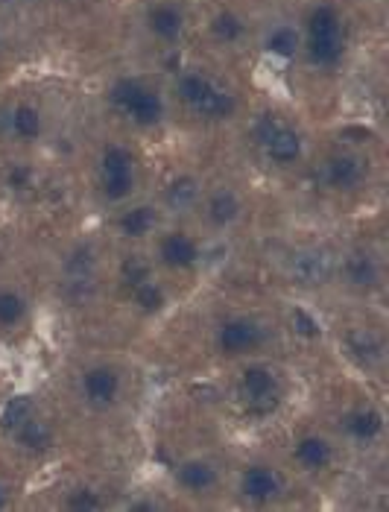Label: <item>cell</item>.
<instances>
[{"mask_svg":"<svg viewBox=\"0 0 389 512\" xmlns=\"http://www.w3.org/2000/svg\"><path fill=\"white\" fill-rule=\"evenodd\" d=\"M366 173H369L366 161L354 153H334L322 164V182L328 191H337V194L357 191L366 182Z\"/></svg>","mask_w":389,"mask_h":512,"instance_id":"obj_10","label":"cell"},{"mask_svg":"<svg viewBox=\"0 0 389 512\" xmlns=\"http://www.w3.org/2000/svg\"><path fill=\"white\" fill-rule=\"evenodd\" d=\"M144 27L153 39L164 41V44H176V41H182L185 30H188V15L173 0H156L144 12Z\"/></svg>","mask_w":389,"mask_h":512,"instance_id":"obj_9","label":"cell"},{"mask_svg":"<svg viewBox=\"0 0 389 512\" xmlns=\"http://www.w3.org/2000/svg\"><path fill=\"white\" fill-rule=\"evenodd\" d=\"M30 179H33V173H30V170H21V167L9 173V185H12V188H18V191L30 188Z\"/></svg>","mask_w":389,"mask_h":512,"instance_id":"obj_30","label":"cell"},{"mask_svg":"<svg viewBox=\"0 0 389 512\" xmlns=\"http://www.w3.org/2000/svg\"><path fill=\"white\" fill-rule=\"evenodd\" d=\"M0 507H6V492H3V486H0Z\"/></svg>","mask_w":389,"mask_h":512,"instance_id":"obj_31","label":"cell"},{"mask_svg":"<svg viewBox=\"0 0 389 512\" xmlns=\"http://www.w3.org/2000/svg\"><path fill=\"white\" fill-rule=\"evenodd\" d=\"M36 413V407H33V401L27 398V395H15V398H9L6 404H3V410H0V431L3 434H15L30 416Z\"/></svg>","mask_w":389,"mask_h":512,"instance_id":"obj_24","label":"cell"},{"mask_svg":"<svg viewBox=\"0 0 389 512\" xmlns=\"http://www.w3.org/2000/svg\"><path fill=\"white\" fill-rule=\"evenodd\" d=\"M158 258L170 270H191L202 258V246L194 235L188 232H170L158 243Z\"/></svg>","mask_w":389,"mask_h":512,"instance_id":"obj_12","label":"cell"},{"mask_svg":"<svg viewBox=\"0 0 389 512\" xmlns=\"http://www.w3.org/2000/svg\"><path fill=\"white\" fill-rule=\"evenodd\" d=\"M27 314H30L27 299L12 287H0V328H18Z\"/></svg>","mask_w":389,"mask_h":512,"instance_id":"obj_23","label":"cell"},{"mask_svg":"<svg viewBox=\"0 0 389 512\" xmlns=\"http://www.w3.org/2000/svg\"><path fill=\"white\" fill-rule=\"evenodd\" d=\"M340 428L357 445H372L384 436V413L378 407H354L340 416Z\"/></svg>","mask_w":389,"mask_h":512,"instance_id":"obj_13","label":"cell"},{"mask_svg":"<svg viewBox=\"0 0 389 512\" xmlns=\"http://www.w3.org/2000/svg\"><path fill=\"white\" fill-rule=\"evenodd\" d=\"M112 112L129 120L138 129H153L161 126L167 118V100L158 91L156 85L144 82L138 77H120L112 82L109 94H106Z\"/></svg>","mask_w":389,"mask_h":512,"instance_id":"obj_3","label":"cell"},{"mask_svg":"<svg viewBox=\"0 0 389 512\" xmlns=\"http://www.w3.org/2000/svg\"><path fill=\"white\" fill-rule=\"evenodd\" d=\"M176 97L179 103L196 115L199 120L208 123H223L237 115V94L229 85L217 82L205 71H182L176 77Z\"/></svg>","mask_w":389,"mask_h":512,"instance_id":"obj_2","label":"cell"},{"mask_svg":"<svg viewBox=\"0 0 389 512\" xmlns=\"http://www.w3.org/2000/svg\"><path fill=\"white\" fill-rule=\"evenodd\" d=\"M158 226V211L153 205H132L126 211H120L117 217V232L126 240H141V237L153 235Z\"/></svg>","mask_w":389,"mask_h":512,"instance_id":"obj_17","label":"cell"},{"mask_svg":"<svg viewBox=\"0 0 389 512\" xmlns=\"http://www.w3.org/2000/svg\"><path fill=\"white\" fill-rule=\"evenodd\" d=\"M12 439H18V445L21 448H27V451H33V454H41V451H47L50 445H53V431H50V425L39 419L36 413L12 434Z\"/></svg>","mask_w":389,"mask_h":512,"instance_id":"obj_21","label":"cell"},{"mask_svg":"<svg viewBox=\"0 0 389 512\" xmlns=\"http://www.w3.org/2000/svg\"><path fill=\"white\" fill-rule=\"evenodd\" d=\"M199 197V188H196V182L191 176H179L170 188H167V202L173 205V208H191Z\"/></svg>","mask_w":389,"mask_h":512,"instance_id":"obj_27","label":"cell"},{"mask_svg":"<svg viewBox=\"0 0 389 512\" xmlns=\"http://www.w3.org/2000/svg\"><path fill=\"white\" fill-rule=\"evenodd\" d=\"M176 483L188 492V495H211L220 483V472L214 463L208 460H185L179 469H176Z\"/></svg>","mask_w":389,"mask_h":512,"instance_id":"obj_16","label":"cell"},{"mask_svg":"<svg viewBox=\"0 0 389 512\" xmlns=\"http://www.w3.org/2000/svg\"><path fill=\"white\" fill-rule=\"evenodd\" d=\"M267 340V328L252 319V316H229L226 322H220L217 328V352L226 357H240L249 352H258Z\"/></svg>","mask_w":389,"mask_h":512,"instance_id":"obj_6","label":"cell"},{"mask_svg":"<svg viewBox=\"0 0 389 512\" xmlns=\"http://www.w3.org/2000/svg\"><path fill=\"white\" fill-rule=\"evenodd\" d=\"M252 138L273 167H293L305 158V135L278 115H261L252 123Z\"/></svg>","mask_w":389,"mask_h":512,"instance_id":"obj_4","label":"cell"},{"mask_svg":"<svg viewBox=\"0 0 389 512\" xmlns=\"http://www.w3.org/2000/svg\"><path fill=\"white\" fill-rule=\"evenodd\" d=\"M100 191L109 202H126L135 194V182H138V164L129 147L123 144H106L100 153Z\"/></svg>","mask_w":389,"mask_h":512,"instance_id":"obj_5","label":"cell"},{"mask_svg":"<svg viewBox=\"0 0 389 512\" xmlns=\"http://www.w3.org/2000/svg\"><path fill=\"white\" fill-rule=\"evenodd\" d=\"M281 492H284V480L270 466H249L240 474V495L252 504H270Z\"/></svg>","mask_w":389,"mask_h":512,"instance_id":"obj_11","label":"cell"},{"mask_svg":"<svg viewBox=\"0 0 389 512\" xmlns=\"http://www.w3.org/2000/svg\"><path fill=\"white\" fill-rule=\"evenodd\" d=\"M293 331L299 334V337H305V340H316L319 334H322V325H319V319L311 314V311H305V308H293Z\"/></svg>","mask_w":389,"mask_h":512,"instance_id":"obj_28","label":"cell"},{"mask_svg":"<svg viewBox=\"0 0 389 512\" xmlns=\"http://www.w3.org/2000/svg\"><path fill=\"white\" fill-rule=\"evenodd\" d=\"M264 50L273 56V59H293L299 50H302V30L296 24H273L264 36Z\"/></svg>","mask_w":389,"mask_h":512,"instance_id":"obj_19","label":"cell"},{"mask_svg":"<svg viewBox=\"0 0 389 512\" xmlns=\"http://www.w3.org/2000/svg\"><path fill=\"white\" fill-rule=\"evenodd\" d=\"M240 398L249 407V413H270L278 398H281V381L273 366L267 363H252L240 375Z\"/></svg>","mask_w":389,"mask_h":512,"instance_id":"obj_7","label":"cell"},{"mask_svg":"<svg viewBox=\"0 0 389 512\" xmlns=\"http://www.w3.org/2000/svg\"><path fill=\"white\" fill-rule=\"evenodd\" d=\"M147 278H153V267H150L147 261H141L138 255L123 258V264H120V281H123L129 290H135V287L144 284Z\"/></svg>","mask_w":389,"mask_h":512,"instance_id":"obj_26","label":"cell"},{"mask_svg":"<svg viewBox=\"0 0 389 512\" xmlns=\"http://www.w3.org/2000/svg\"><path fill=\"white\" fill-rule=\"evenodd\" d=\"M211 36L220 44H226V47H234V44L246 39V21L234 9H220L211 18Z\"/></svg>","mask_w":389,"mask_h":512,"instance_id":"obj_22","label":"cell"},{"mask_svg":"<svg viewBox=\"0 0 389 512\" xmlns=\"http://www.w3.org/2000/svg\"><path fill=\"white\" fill-rule=\"evenodd\" d=\"M129 293H132L135 308L144 311V314H158V311L167 305V293H164V287L158 284L156 278H147L144 284H138V287L129 290Z\"/></svg>","mask_w":389,"mask_h":512,"instance_id":"obj_25","label":"cell"},{"mask_svg":"<svg viewBox=\"0 0 389 512\" xmlns=\"http://www.w3.org/2000/svg\"><path fill=\"white\" fill-rule=\"evenodd\" d=\"M302 50L311 59L313 68L334 71L346 59V24L337 6L316 3L308 12L305 33H302Z\"/></svg>","mask_w":389,"mask_h":512,"instance_id":"obj_1","label":"cell"},{"mask_svg":"<svg viewBox=\"0 0 389 512\" xmlns=\"http://www.w3.org/2000/svg\"><path fill=\"white\" fill-rule=\"evenodd\" d=\"M79 390H82V398H85L91 407H97V410H109V407H115L117 401H120V393H123V378H120V372H117L115 366L100 363V366H91V369H85V372H82V378H79Z\"/></svg>","mask_w":389,"mask_h":512,"instance_id":"obj_8","label":"cell"},{"mask_svg":"<svg viewBox=\"0 0 389 512\" xmlns=\"http://www.w3.org/2000/svg\"><path fill=\"white\" fill-rule=\"evenodd\" d=\"M343 276L349 281L351 287H360V290H372L378 281H381V267H378V258L369 255V252H354L346 258L343 264Z\"/></svg>","mask_w":389,"mask_h":512,"instance_id":"obj_20","label":"cell"},{"mask_svg":"<svg viewBox=\"0 0 389 512\" xmlns=\"http://www.w3.org/2000/svg\"><path fill=\"white\" fill-rule=\"evenodd\" d=\"M6 129L15 141L21 144H36L44 138V112H41L36 103H15L9 109V118H6Z\"/></svg>","mask_w":389,"mask_h":512,"instance_id":"obj_15","label":"cell"},{"mask_svg":"<svg viewBox=\"0 0 389 512\" xmlns=\"http://www.w3.org/2000/svg\"><path fill=\"white\" fill-rule=\"evenodd\" d=\"M240 211H243V202H240V197L234 194L232 188H217L211 197L205 199V217L217 229L232 226L234 220L240 217Z\"/></svg>","mask_w":389,"mask_h":512,"instance_id":"obj_18","label":"cell"},{"mask_svg":"<svg viewBox=\"0 0 389 512\" xmlns=\"http://www.w3.org/2000/svg\"><path fill=\"white\" fill-rule=\"evenodd\" d=\"M334 457H337L334 445L319 434H305L296 445H293V460H296V466L308 474H319L325 472V469H331Z\"/></svg>","mask_w":389,"mask_h":512,"instance_id":"obj_14","label":"cell"},{"mask_svg":"<svg viewBox=\"0 0 389 512\" xmlns=\"http://www.w3.org/2000/svg\"><path fill=\"white\" fill-rule=\"evenodd\" d=\"M71 510H100L103 507V501L97 498V492H91V489H74L71 495H68V501H65Z\"/></svg>","mask_w":389,"mask_h":512,"instance_id":"obj_29","label":"cell"}]
</instances>
